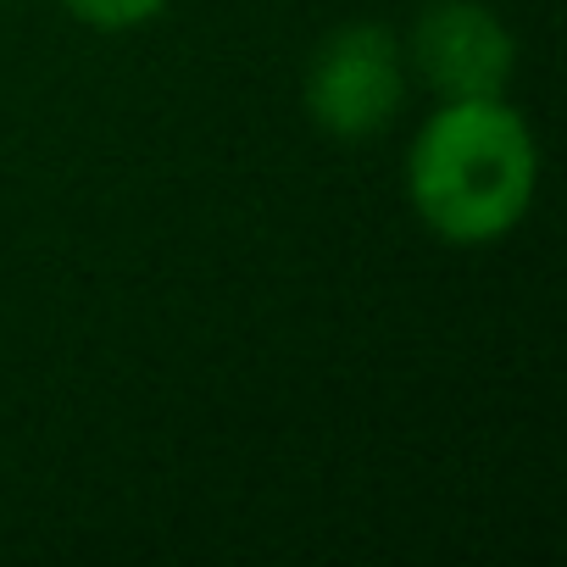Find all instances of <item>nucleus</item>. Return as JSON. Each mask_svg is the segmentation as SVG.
Returning <instances> with one entry per match:
<instances>
[{"mask_svg":"<svg viewBox=\"0 0 567 567\" xmlns=\"http://www.w3.org/2000/svg\"><path fill=\"white\" fill-rule=\"evenodd\" d=\"M539 189V145L528 117L489 101H445L406 151V195L423 228L451 245H489L512 234Z\"/></svg>","mask_w":567,"mask_h":567,"instance_id":"1","label":"nucleus"},{"mask_svg":"<svg viewBox=\"0 0 567 567\" xmlns=\"http://www.w3.org/2000/svg\"><path fill=\"white\" fill-rule=\"evenodd\" d=\"M406 101V51L379 23L323 34L307 62V112L329 140H373Z\"/></svg>","mask_w":567,"mask_h":567,"instance_id":"2","label":"nucleus"},{"mask_svg":"<svg viewBox=\"0 0 567 567\" xmlns=\"http://www.w3.org/2000/svg\"><path fill=\"white\" fill-rule=\"evenodd\" d=\"M512 68H517L512 29L484 0H434L406 34V73H417L440 101L506 95Z\"/></svg>","mask_w":567,"mask_h":567,"instance_id":"3","label":"nucleus"},{"mask_svg":"<svg viewBox=\"0 0 567 567\" xmlns=\"http://www.w3.org/2000/svg\"><path fill=\"white\" fill-rule=\"evenodd\" d=\"M62 7L79 18V23H90V29H106V34H123V29H140V23H151L167 0H62Z\"/></svg>","mask_w":567,"mask_h":567,"instance_id":"4","label":"nucleus"}]
</instances>
